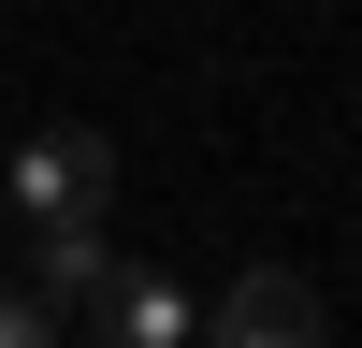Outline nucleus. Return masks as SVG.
<instances>
[{
	"label": "nucleus",
	"instance_id": "nucleus-5",
	"mask_svg": "<svg viewBox=\"0 0 362 348\" xmlns=\"http://www.w3.org/2000/svg\"><path fill=\"white\" fill-rule=\"evenodd\" d=\"M0 348H58V319L29 305V290H0Z\"/></svg>",
	"mask_w": 362,
	"mask_h": 348
},
{
	"label": "nucleus",
	"instance_id": "nucleus-3",
	"mask_svg": "<svg viewBox=\"0 0 362 348\" xmlns=\"http://www.w3.org/2000/svg\"><path fill=\"white\" fill-rule=\"evenodd\" d=\"M87 348H203V305L174 276H116L102 305H87Z\"/></svg>",
	"mask_w": 362,
	"mask_h": 348
},
{
	"label": "nucleus",
	"instance_id": "nucleus-4",
	"mask_svg": "<svg viewBox=\"0 0 362 348\" xmlns=\"http://www.w3.org/2000/svg\"><path fill=\"white\" fill-rule=\"evenodd\" d=\"M116 276H131V261H116L102 232H29V305H44V319L58 305H102Z\"/></svg>",
	"mask_w": 362,
	"mask_h": 348
},
{
	"label": "nucleus",
	"instance_id": "nucleus-2",
	"mask_svg": "<svg viewBox=\"0 0 362 348\" xmlns=\"http://www.w3.org/2000/svg\"><path fill=\"white\" fill-rule=\"evenodd\" d=\"M203 348H334V319L290 261H261V276H232V305H203Z\"/></svg>",
	"mask_w": 362,
	"mask_h": 348
},
{
	"label": "nucleus",
	"instance_id": "nucleus-1",
	"mask_svg": "<svg viewBox=\"0 0 362 348\" xmlns=\"http://www.w3.org/2000/svg\"><path fill=\"white\" fill-rule=\"evenodd\" d=\"M102 203H116V145L102 131H29L15 145V218L29 232H102Z\"/></svg>",
	"mask_w": 362,
	"mask_h": 348
}]
</instances>
